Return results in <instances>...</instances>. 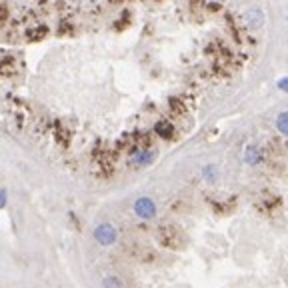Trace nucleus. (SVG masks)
Segmentation results:
<instances>
[{
    "instance_id": "10",
    "label": "nucleus",
    "mask_w": 288,
    "mask_h": 288,
    "mask_svg": "<svg viewBox=\"0 0 288 288\" xmlns=\"http://www.w3.org/2000/svg\"><path fill=\"white\" fill-rule=\"evenodd\" d=\"M278 88H282V90H288V78H282V80L278 82Z\"/></svg>"
},
{
    "instance_id": "3",
    "label": "nucleus",
    "mask_w": 288,
    "mask_h": 288,
    "mask_svg": "<svg viewBox=\"0 0 288 288\" xmlns=\"http://www.w3.org/2000/svg\"><path fill=\"white\" fill-rule=\"evenodd\" d=\"M246 22H248L250 28L262 26V24H264V14H262V10H256V8L248 10V12H246Z\"/></svg>"
},
{
    "instance_id": "6",
    "label": "nucleus",
    "mask_w": 288,
    "mask_h": 288,
    "mask_svg": "<svg viewBox=\"0 0 288 288\" xmlns=\"http://www.w3.org/2000/svg\"><path fill=\"white\" fill-rule=\"evenodd\" d=\"M246 162H248V164L260 162V150H258L256 146H248V148H246Z\"/></svg>"
},
{
    "instance_id": "1",
    "label": "nucleus",
    "mask_w": 288,
    "mask_h": 288,
    "mask_svg": "<svg viewBox=\"0 0 288 288\" xmlns=\"http://www.w3.org/2000/svg\"><path fill=\"white\" fill-rule=\"evenodd\" d=\"M132 210H134V214H136L138 218H142V220H152V218L156 216V204H154L152 198H148V196L136 198L134 204H132Z\"/></svg>"
},
{
    "instance_id": "9",
    "label": "nucleus",
    "mask_w": 288,
    "mask_h": 288,
    "mask_svg": "<svg viewBox=\"0 0 288 288\" xmlns=\"http://www.w3.org/2000/svg\"><path fill=\"white\" fill-rule=\"evenodd\" d=\"M0 206H2V208L6 206V190H2V192H0Z\"/></svg>"
},
{
    "instance_id": "5",
    "label": "nucleus",
    "mask_w": 288,
    "mask_h": 288,
    "mask_svg": "<svg viewBox=\"0 0 288 288\" xmlns=\"http://www.w3.org/2000/svg\"><path fill=\"white\" fill-rule=\"evenodd\" d=\"M276 128L282 136H288V110L286 112H280L278 118H276Z\"/></svg>"
},
{
    "instance_id": "8",
    "label": "nucleus",
    "mask_w": 288,
    "mask_h": 288,
    "mask_svg": "<svg viewBox=\"0 0 288 288\" xmlns=\"http://www.w3.org/2000/svg\"><path fill=\"white\" fill-rule=\"evenodd\" d=\"M110 284H114V286H120L122 282H120L118 278H108V280H104V286H110Z\"/></svg>"
},
{
    "instance_id": "2",
    "label": "nucleus",
    "mask_w": 288,
    "mask_h": 288,
    "mask_svg": "<svg viewBox=\"0 0 288 288\" xmlns=\"http://www.w3.org/2000/svg\"><path fill=\"white\" fill-rule=\"evenodd\" d=\"M94 238H96L100 244L108 246V244H114V242H116L118 232H116L114 226H110V224L104 222V224H98V226L94 228Z\"/></svg>"
},
{
    "instance_id": "4",
    "label": "nucleus",
    "mask_w": 288,
    "mask_h": 288,
    "mask_svg": "<svg viewBox=\"0 0 288 288\" xmlns=\"http://www.w3.org/2000/svg\"><path fill=\"white\" fill-rule=\"evenodd\" d=\"M156 132H158L160 136H164V138H170V136L174 134V128H172V124H168L166 120H160V122H156Z\"/></svg>"
},
{
    "instance_id": "7",
    "label": "nucleus",
    "mask_w": 288,
    "mask_h": 288,
    "mask_svg": "<svg viewBox=\"0 0 288 288\" xmlns=\"http://www.w3.org/2000/svg\"><path fill=\"white\" fill-rule=\"evenodd\" d=\"M214 172H216L214 166H206V168H204V178H206V180H214Z\"/></svg>"
}]
</instances>
